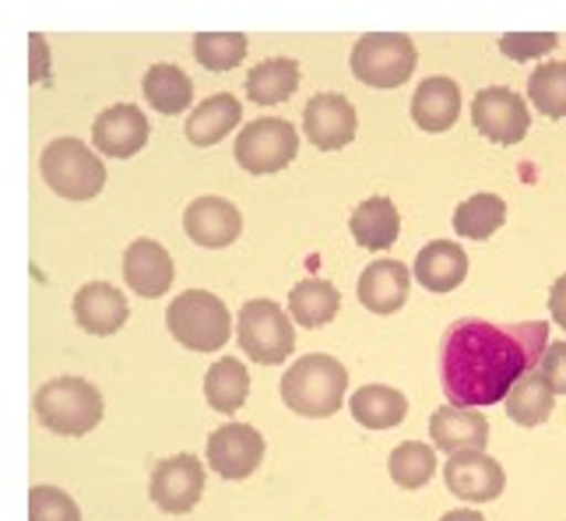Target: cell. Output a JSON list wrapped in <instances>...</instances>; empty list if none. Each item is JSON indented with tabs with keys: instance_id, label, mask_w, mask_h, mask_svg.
I'll use <instances>...</instances> for the list:
<instances>
[{
	"instance_id": "cell-1",
	"label": "cell",
	"mask_w": 566,
	"mask_h": 521,
	"mask_svg": "<svg viewBox=\"0 0 566 521\" xmlns=\"http://www.w3.org/2000/svg\"><path fill=\"white\" fill-rule=\"evenodd\" d=\"M545 321L490 324L468 317L447 327L440 345V381L451 405L461 409H485L506 402L514 384L538 371L545 356Z\"/></svg>"
},
{
	"instance_id": "cell-2",
	"label": "cell",
	"mask_w": 566,
	"mask_h": 521,
	"mask_svg": "<svg viewBox=\"0 0 566 521\" xmlns=\"http://www.w3.org/2000/svg\"><path fill=\"white\" fill-rule=\"evenodd\" d=\"M279 392H282V402L296 416L327 419L345 405L348 371L335 356L310 353L303 360H292V366L282 374V388Z\"/></svg>"
},
{
	"instance_id": "cell-3",
	"label": "cell",
	"mask_w": 566,
	"mask_h": 521,
	"mask_svg": "<svg viewBox=\"0 0 566 521\" xmlns=\"http://www.w3.org/2000/svg\"><path fill=\"white\" fill-rule=\"evenodd\" d=\"M32 409L50 434L85 437L103 423V392L85 377H56L35 392Z\"/></svg>"
},
{
	"instance_id": "cell-4",
	"label": "cell",
	"mask_w": 566,
	"mask_h": 521,
	"mask_svg": "<svg viewBox=\"0 0 566 521\" xmlns=\"http://www.w3.org/2000/svg\"><path fill=\"white\" fill-rule=\"evenodd\" d=\"M166 327L184 350L190 353H214L222 350L232 335V314L229 306L208 293V289H187L166 311Z\"/></svg>"
},
{
	"instance_id": "cell-5",
	"label": "cell",
	"mask_w": 566,
	"mask_h": 521,
	"mask_svg": "<svg viewBox=\"0 0 566 521\" xmlns=\"http://www.w3.org/2000/svg\"><path fill=\"white\" fill-rule=\"evenodd\" d=\"M43 180L67 201H92L106 187V166L77 138H56L43 148Z\"/></svg>"
},
{
	"instance_id": "cell-6",
	"label": "cell",
	"mask_w": 566,
	"mask_h": 521,
	"mask_svg": "<svg viewBox=\"0 0 566 521\" xmlns=\"http://www.w3.org/2000/svg\"><path fill=\"white\" fill-rule=\"evenodd\" d=\"M419 50L405 32H366L353 50V74L369 88H398L412 79Z\"/></svg>"
},
{
	"instance_id": "cell-7",
	"label": "cell",
	"mask_w": 566,
	"mask_h": 521,
	"mask_svg": "<svg viewBox=\"0 0 566 521\" xmlns=\"http://www.w3.org/2000/svg\"><path fill=\"white\" fill-rule=\"evenodd\" d=\"M240 350L258 360L261 366H279L296 350V332H292V314L271 300H250L237 317Z\"/></svg>"
},
{
	"instance_id": "cell-8",
	"label": "cell",
	"mask_w": 566,
	"mask_h": 521,
	"mask_svg": "<svg viewBox=\"0 0 566 521\" xmlns=\"http://www.w3.org/2000/svg\"><path fill=\"white\" fill-rule=\"evenodd\" d=\"M300 152V134L289 121L282 117H261L250 121L240 134H237V148L232 156L237 163L253 173V177H264V173H279L285 169Z\"/></svg>"
},
{
	"instance_id": "cell-9",
	"label": "cell",
	"mask_w": 566,
	"mask_h": 521,
	"mask_svg": "<svg viewBox=\"0 0 566 521\" xmlns=\"http://www.w3.org/2000/svg\"><path fill=\"white\" fill-rule=\"evenodd\" d=\"M151 504L166 514H187L205 497V461L198 455H172L151 469L148 479Z\"/></svg>"
},
{
	"instance_id": "cell-10",
	"label": "cell",
	"mask_w": 566,
	"mask_h": 521,
	"mask_svg": "<svg viewBox=\"0 0 566 521\" xmlns=\"http://www.w3.org/2000/svg\"><path fill=\"white\" fill-rule=\"evenodd\" d=\"M472 124L493 145H517L532 127V113L514 88L490 85L472 100Z\"/></svg>"
},
{
	"instance_id": "cell-11",
	"label": "cell",
	"mask_w": 566,
	"mask_h": 521,
	"mask_svg": "<svg viewBox=\"0 0 566 521\" xmlns=\"http://www.w3.org/2000/svg\"><path fill=\"white\" fill-rule=\"evenodd\" d=\"M264 461V437L250 423H226L208 437V469L229 482L250 479Z\"/></svg>"
},
{
	"instance_id": "cell-12",
	"label": "cell",
	"mask_w": 566,
	"mask_h": 521,
	"mask_svg": "<svg viewBox=\"0 0 566 521\" xmlns=\"http://www.w3.org/2000/svg\"><path fill=\"white\" fill-rule=\"evenodd\" d=\"M443 482L458 500H468V504H490V500H496L503 493L506 472L493 455L458 451V455H447Z\"/></svg>"
},
{
	"instance_id": "cell-13",
	"label": "cell",
	"mask_w": 566,
	"mask_h": 521,
	"mask_svg": "<svg viewBox=\"0 0 566 521\" xmlns=\"http://www.w3.org/2000/svg\"><path fill=\"white\" fill-rule=\"evenodd\" d=\"M356 106L338 92H321L303 110V134L321 152H338L356 142Z\"/></svg>"
},
{
	"instance_id": "cell-14",
	"label": "cell",
	"mask_w": 566,
	"mask_h": 521,
	"mask_svg": "<svg viewBox=\"0 0 566 521\" xmlns=\"http://www.w3.org/2000/svg\"><path fill=\"white\" fill-rule=\"evenodd\" d=\"M148 117L138 110V106H109L103 110L99 117L92 124V138H95V148L103 152L106 159H130L138 156V152L148 145Z\"/></svg>"
},
{
	"instance_id": "cell-15",
	"label": "cell",
	"mask_w": 566,
	"mask_h": 521,
	"mask_svg": "<svg viewBox=\"0 0 566 521\" xmlns=\"http://www.w3.org/2000/svg\"><path fill=\"white\" fill-rule=\"evenodd\" d=\"M184 229L198 247L222 250L229 243H237V237L243 233V216L232 201L211 195V198H198V201L187 205Z\"/></svg>"
},
{
	"instance_id": "cell-16",
	"label": "cell",
	"mask_w": 566,
	"mask_h": 521,
	"mask_svg": "<svg viewBox=\"0 0 566 521\" xmlns=\"http://www.w3.org/2000/svg\"><path fill=\"white\" fill-rule=\"evenodd\" d=\"M429 437H433V448L447 455L485 451V444H490V419L479 409H461V405L447 402L429 416Z\"/></svg>"
},
{
	"instance_id": "cell-17",
	"label": "cell",
	"mask_w": 566,
	"mask_h": 521,
	"mask_svg": "<svg viewBox=\"0 0 566 521\" xmlns=\"http://www.w3.org/2000/svg\"><path fill=\"white\" fill-rule=\"evenodd\" d=\"M172 258L163 243L155 240H134L124 254V282L145 300H159L172 289Z\"/></svg>"
},
{
	"instance_id": "cell-18",
	"label": "cell",
	"mask_w": 566,
	"mask_h": 521,
	"mask_svg": "<svg viewBox=\"0 0 566 521\" xmlns=\"http://www.w3.org/2000/svg\"><path fill=\"white\" fill-rule=\"evenodd\" d=\"M412 268L395 258H380L363 268L359 275V303L369 314H395L405 306L408 289H412Z\"/></svg>"
},
{
	"instance_id": "cell-19",
	"label": "cell",
	"mask_w": 566,
	"mask_h": 521,
	"mask_svg": "<svg viewBox=\"0 0 566 521\" xmlns=\"http://www.w3.org/2000/svg\"><path fill=\"white\" fill-rule=\"evenodd\" d=\"M130 317V306L124 293L109 282H88L74 293V321L88 335H113L120 332Z\"/></svg>"
},
{
	"instance_id": "cell-20",
	"label": "cell",
	"mask_w": 566,
	"mask_h": 521,
	"mask_svg": "<svg viewBox=\"0 0 566 521\" xmlns=\"http://www.w3.org/2000/svg\"><path fill=\"white\" fill-rule=\"evenodd\" d=\"M412 275L429 293H451L468 279V254L454 240H433L419 250Z\"/></svg>"
},
{
	"instance_id": "cell-21",
	"label": "cell",
	"mask_w": 566,
	"mask_h": 521,
	"mask_svg": "<svg viewBox=\"0 0 566 521\" xmlns=\"http://www.w3.org/2000/svg\"><path fill=\"white\" fill-rule=\"evenodd\" d=\"M461 117V88L454 79H426L416 95H412V121L429 131V134H440V131H451Z\"/></svg>"
},
{
	"instance_id": "cell-22",
	"label": "cell",
	"mask_w": 566,
	"mask_h": 521,
	"mask_svg": "<svg viewBox=\"0 0 566 521\" xmlns=\"http://www.w3.org/2000/svg\"><path fill=\"white\" fill-rule=\"evenodd\" d=\"M243 121V106L237 95L219 92V95H208L201 106L190 110V117L184 124V134L190 145L208 148V145H219L226 134L237 131V124Z\"/></svg>"
},
{
	"instance_id": "cell-23",
	"label": "cell",
	"mask_w": 566,
	"mask_h": 521,
	"mask_svg": "<svg viewBox=\"0 0 566 521\" xmlns=\"http://www.w3.org/2000/svg\"><path fill=\"white\" fill-rule=\"evenodd\" d=\"M348 413L366 430H390L408 416V398L390 384H366L348 398Z\"/></svg>"
},
{
	"instance_id": "cell-24",
	"label": "cell",
	"mask_w": 566,
	"mask_h": 521,
	"mask_svg": "<svg viewBox=\"0 0 566 521\" xmlns=\"http://www.w3.org/2000/svg\"><path fill=\"white\" fill-rule=\"evenodd\" d=\"M342 293L327 279H303L289 293V314L300 327H324L338 317Z\"/></svg>"
},
{
	"instance_id": "cell-25",
	"label": "cell",
	"mask_w": 566,
	"mask_h": 521,
	"mask_svg": "<svg viewBox=\"0 0 566 521\" xmlns=\"http://www.w3.org/2000/svg\"><path fill=\"white\" fill-rule=\"evenodd\" d=\"M300 88V64L292 56H271L247 74V100L258 106H279Z\"/></svg>"
},
{
	"instance_id": "cell-26",
	"label": "cell",
	"mask_w": 566,
	"mask_h": 521,
	"mask_svg": "<svg viewBox=\"0 0 566 521\" xmlns=\"http://www.w3.org/2000/svg\"><path fill=\"white\" fill-rule=\"evenodd\" d=\"M353 237L359 247L366 250H387L401 233V216L390 198H366L356 211H353Z\"/></svg>"
},
{
	"instance_id": "cell-27",
	"label": "cell",
	"mask_w": 566,
	"mask_h": 521,
	"mask_svg": "<svg viewBox=\"0 0 566 521\" xmlns=\"http://www.w3.org/2000/svg\"><path fill=\"white\" fill-rule=\"evenodd\" d=\"M553 402H556V392L549 388V381H545L538 371H532L511 388L503 409L517 427H542V423L553 416Z\"/></svg>"
},
{
	"instance_id": "cell-28",
	"label": "cell",
	"mask_w": 566,
	"mask_h": 521,
	"mask_svg": "<svg viewBox=\"0 0 566 521\" xmlns=\"http://www.w3.org/2000/svg\"><path fill=\"white\" fill-rule=\"evenodd\" d=\"M250 395V374L240 360H214L205 374V398L214 413L232 416Z\"/></svg>"
},
{
	"instance_id": "cell-29",
	"label": "cell",
	"mask_w": 566,
	"mask_h": 521,
	"mask_svg": "<svg viewBox=\"0 0 566 521\" xmlns=\"http://www.w3.org/2000/svg\"><path fill=\"white\" fill-rule=\"evenodd\" d=\"M145 100L151 103V110L166 113V117H177L193 103V82L187 79V71L172 67V64H155L145 74Z\"/></svg>"
},
{
	"instance_id": "cell-30",
	"label": "cell",
	"mask_w": 566,
	"mask_h": 521,
	"mask_svg": "<svg viewBox=\"0 0 566 521\" xmlns=\"http://www.w3.org/2000/svg\"><path fill=\"white\" fill-rule=\"evenodd\" d=\"M387 472L401 490H422L437 472V448L433 444H422V440H405L390 451Z\"/></svg>"
},
{
	"instance_id": "cell-31",
	"label": "cell",
	"mask_w": 566,
	"mask_h": 521,
	"mask_svg": "<svg viewBox=\"0 0 566 521\" xmlns=\"http://www.w3.org/2000/svg\"><path fill=\"white\" fill-rule=\"evenodd\" d=\"M506 219V205L496 195H475L458 205L454 211V229L464 240H490Z\"/></svg>"
},
{
	"instance_id": "cell-32",
	"label": "cell",
	"mask_w": 566,
	"mask_h": 521,
	"mask_svg": "<svg viewBox=\"0 0 566 521\" xmlns=\"http://www.w3.org/2000/svg\"><path fill=\"white\" fill-rule=\"evenodd\" d=\"M528 100L538 106L542 117L549 121H566V64L549 61L538 64L528 79Z\"/></svg>"
},
{
	"instance_id": "cell-33",
	"label": "cell",
	"mask_w": 566,
	"mask_h": 521,
	"mask_svg": "<svg viewBox=\"0 0 566 521\" xmlns=\"http://www.w3.org/2000/svg\"><path fill=\"white\" fill-rule=\"evenodd\" d=\"M193 56L208 71H232L247 56L243 32H198L193 35Z\"/></svg>"
},
{
	"instance_id": "cell-34",
	"label": "cell",
	"mask_w": 566,
	"mask_h": 521,
	"mask_svg": "<svg viewBox=\"0 0 566 521\" xmlns=\"http://www.w3.org/2000/svg\"><path fill=\"white\" fill-rule=\"evenodd\" d=\"M29 521H82V511H77L74 497L61 487H32Z\"/></svg>"
},
{
	"instance_id": "cell-35",
	"label": "cell",
	"mask_w": 566,
	"mask_h": 521,
	"mask_svg": "<svg viewBox=\"0 0 566 521\" xmlns=\"http://www.w3.org/2000/svg\"><path fill=\"white\" fill-rule=\"evenodd\" d=\"M556 32H506L500 35V50L511 61H535V56H545L549 50H556Z\"/></svg>"
},
{
	"instance_id": "cell-36",
	"label": "cell",
	"mask_w": 566,
	"mask_h": 521,
	"mask_svg": "<svg viewBox=\"0 0 566 521\" xmlns=\"http://www.w3.org/2000/svg\"><path fill=\"white\" fill-rule=\"evenodd\" d=\"M538 374L549 381V388L556 395H566V342H553L545 350L542 363H538Z\"/></svg>"
},
{
	"instance_id": "cell-37",
	"label": "cell",
	"mask_w": 566,
	"mask_h": 521,
	"mask_svg": "<svg viewBox=\"0 0 566 521\" xmlns=\"http://www.w3.org/2000/svg\"><path fill=\"white\" fill-rule=\"evenodd\" d=\"M549 314H553V321L566 332V275H559L553 282V289H549Z\"/></svg>"
},
{
	"instance_id": "cell-38",
	"label": "cell",
	"mask_w": 566,
	"mask_h": 521,
	"mask_svg": "<svg viewBox=\"0 0 566 521\" xmlns=\"http://www.w3.org/2000/svg\"><path fill=\"white\" fill-rule=\"evenodd\" d=\"M39 64H46V40L32 35V79L39 82Z\"/></svg>"
},
{
	"instance_id": "cell-39",
	"label": "cell",
	"mask_w": 566,
	"mask_h": 521,
	"mask_svg": "<svg viewBox=\"0 0 566 521\" xmlns=\"http://www.w3.org/2000/svg\"><path fill=\"white\" fill-rule=\"evenodd\" d=\"M440 521H485V518H482V511H475V508H454V511H447Z\"/></svg>"
}]
</instances>
